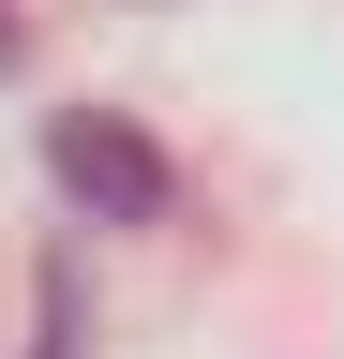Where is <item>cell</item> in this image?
I'll list each match as a JSON object with an SVG mask.
<instances>
[{"instance_id": "obj_1", "label": "cell", "mask_w": 344, "mask_h": 359, "mask_svg": "<svg viewBox=\"0 0 344 359\" xmlns=\"http://www.w3.org/2000/svg\"><path fill=\"white\" fill-rule=\"evenodd\" d=\"M46 165H60V195H90L105 224H165V150H150V135H120V120H60Z\"/></svg>"}, {"instance_id": "obj_2", "label": "cell", "mask_w": 344, "mask_h": 359, "mask_svg": "<svg viewBox=\"0 0 344 359\" xmlns=\"http://www.w3.org/2000/svg\"><path fill=\"white\" fill-rule=\"evenodd\" d=\"M0 75H15V15H0Z\"/></svg>"}]
</instances>
